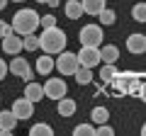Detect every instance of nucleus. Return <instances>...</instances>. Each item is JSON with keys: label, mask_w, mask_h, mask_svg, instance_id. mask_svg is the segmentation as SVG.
I'll use <instances>...</instances> for the list:
<instances>
[{"label": "nucleus", "mask_w": 146, "mask_h": 136, "mask_svg": "<svg viewBox=\"0 0 146 136\" xmlns=\"http://www.w3.org/2000/svg\"><path fill=\"white\" fill-rule=\"evenodd\" d=\"M22 49H25V39H22L17 32H12V34H7V37L3 39V51H5L7 56H17Z\"/></svg>", "instance_id": "9"}, {"label": "nucleus", "mask_w": 146, "mask_h": 136, "mask_svg": "<svg viewBox=\"0 0 146 136\" xmlns=\"http://www.w3.org/2000/svg\"><path fill=\"white\" fill-rule=\"evenodd\" d=\"M80 44H88V46H102V24H83V29L78 32Z\"/></svg>", "instance_id": "4"}, {"label": "nucleus", "mask_w": 146, "mask_h": 136, "mask_svg": "<svg viewBox=\"0 0 146 136\" xmlns=\"http://www.w3.org/2000/svg\"><path fill=\"white\" fill-rule=\"evenodd\" d=\"M7 71H10V66H7V63H5V58H0V80H5Z\"/></svg>", "instance_id": "29"}, {"label": "nucleus", "mask_w": 146, "mask_h": 136, "mask_svg": "<svg viewBox=\"0 0 146 136\" xmlns=\"http://www.w3.org/2000/svg\"><path fill=\"white\" fill-rule=\"evenodd\" d=\"M80 68V61H78V53L73 51H66L63 49L61 53L56 56V71L66 78V75H76V71Z\"/></svg>", "instance_id": "3"}, {"label": "nucleus", "mask_w": 146, "mask_h": 136, "mask_svg": "<svg viewBox=\"0 0 146 136\" xmlns=\"http://www.w3.org/2000/svg\"><path fill=\"white\" fill-rule=\"evenodd\" d=\"M12 32H15V29H12V22L7 24L5 20H0V39H5L7 34H12Z\"/></svg>", "instance_id": "27"}, {"label": "nucleus", "mask_w": 146, "mask_h": 136, "mask_svg": "<svg viewBox=\"0 0 146 136\" xmlns=\"http://www.w3.org/2000/svg\"><path fill=\"white\" fill-rule=\"evenodd\" d=\"M39 39H42V49L46 53H61L66 49V42H68L66 32L61 27H49V29H44L39 34Z\"/></svg>", "instance_id": "2"}, {"label": "nucleus", "mask_w": 146, "mask_h": 136, "mask_svg": "<svg viewBox=\"0 0 146 136\" xmlns=\"http://www.w3.org/2000/svg\"><path fill=\"white\" fill-rule=\"evenodd\" d=\"M131 20L134 22H146V3H141V0H136L134 7H131Z\"/></svg>", "instance_id": "21"}, {"label": "nucleus", "mask_w": 146, "mask_h": 136, "mask_svg": "<svg viewBox=\"0 0 146 136\" xmlns=\"http://www.w3.org/2000/svg\"><path fill=\"white\" fill-rule=\"evenodd\" d=\"M127 51L134 53V56H139V53H146V34H141V32H134V34H129V37H127Z\"/></svg>", "instance_id": "10"}, {"label": "nucleus", "mask_w": 146, "mask_h": 136, "mask_svg": "<svg viewBox=\"0 0 146 136\" xmlns=\"http://www.w3.org/2000/svg\"><path fill=\"white\" fill-rule=\"evenodd\" d=\"M139 97H141V102L146 105V80L141 83V90H139Z\"/></svg>", "instance_id": "30"}, {"label": "nucleus", "mask_w": 146, "mask_h": 136, "mask_svg": "<svg viewBox=\"0 0 146 136\" xmlns=\"http://www.w3.org/2000/svg\"><path fill=\"white\" fill-rule=\"evenodd\" d=\"M141 134H144V136H146V124H144V126H141Z\"/></svg>", "instance_id": "34"}, {"label": "nucleus", "mask_w": 146, "mask_h": 136, "mask_svg": "<svg viewBox=\"0 0 146 136\" xmlns=\"http://www.w3.org/2000/svg\"><path fill=\"white\" fill-rule=\"evenodd\" d=\"M100 53H102V63H117V58H119V49H117L115 44L100 46Z\"/></svg>", "instance_id": "17"}, {"label": "nucleus", "mask_w": 146, "mask_h": 136, "mask_svg": "<svg viewBox=\"0 0 146 136\" xmlns=\"http://www.w3.org/2000/svg\"><path fill=\"white\" fill-rule=\"evenodd\" d=\"M10 3V0H0V10H5V5Z\"/></svg>", "instance_id": "32"}, {"label": "nucleus", "mask_w": 146, "mask_h": 136, "mask_svg": "<svg viewBox=\"0 0 146 136\" xmlns=\"http://www.w3.org/2000/svg\"><path fill=\"white\" fill-rule=\"evenodd\" d=\"M115 78H117L115 63H102V68H100V80L102 83H115Z\"/></svg>", "instance_id": "18"}, {"label": "nucleus", "mask_w": 146, "mask_h": 136, "mask_svg": "<svg viewBox=\"0 0 146 136\" xmlns=\"http://www.w3.org/2000/svg\"><path fill=\"white\" fill-rule=\"evenodd\" d=\"M90 119H93V124H105V121L110 119V110L107 107H93Z\"/></svg>", "instance_id": "20"}, {"label": "nucleus", "mask_w": 146, "mask_h": 136, "mask_svg": "<svg viewBox=\"0 0 146 136\" xmlns=\"http://www.w3.org/2000/svg\"><path fill=\"white\" fill-rule=\"evenodd\" d=\"M10 110L15 112V117H17L20 121H27V119H32V117H34V102H32L29 97H25V95H22V97H17L15 102H12Z\"/></svg>", "instance_id": "7"}, {"label": "nucleus", "mask_w": 146, "mask_h": 136, "mask_svg": "<svg viewBox=\"0 0 146 136\" xmlns=\"http://www.w3.org/2000/svg\"><path fill=\"white\" fill-rule=\"evenodd\" d=\"M0 100H3V97H0Z\"/></svg>", "instance_id": "36"}, {"label": "nucleus", "mask_w": 146, "mask_h": 136, "mask_svg": "<svg viewBox=\"0 0 146 136\" xmlns=\"http://www.w3.org/2000/svg\"><path fill=\"white\" fill-rule=\"evenodd\" d=\"M42 27H44V29L56 27V17H54V15H44V17H42Z\"/></svg>", "instance_id": "28"}, {"label": "nucleus", "mask_w": 146, "mask_h": 136, "mask_svg": "<svg viewBox=\"0 0 146 136\" xmlns=\"http://www.w3.org/2000/svg\"><path fill=\"white\" fill-rule=\"evenodd\" d=\"M78 61H80V66H85V68L102 66V53H100V46H88V44H80Z\"/></svg>", "instance_id": "5"}, {"label": "nucleus", "mask_w": 146, "mask_h": 136, "mask_svg": "<svg viewBox=\"0 0 146 136\" xmlns=\"http://www.w3.org/2000/svg\"><path fill=\"white\" fill-rule=\"evenodd\" d=\"M61 5V0H49V7H58Z\"/></svg>", "instance_id": "31"}, {"label": "nucleus", "mask_w": 146, "mask_h": 136, "mask_svg": "<svg viewBox=\"0 0 146 136\" xmlns=\"http://www.w3.org/2000/svg\"><path fill=\"white\" fill-rule=\"evenodd\" d=\"M17 117H15V112L12 110H3L0 112V134L5 136V134H12V131L17 129Z\"/></svg>", "instance_id": "11"}, {"label": "nucleus", "mask_w": 146, "mask_h": 136, "mask_svg": "<svg viewBox=\"0 0 146 136\" xmlns=\"http://www.w3.org/2000/svg\"><path fill=\"white\" fill-rule=\"evenodd\" d=\"M54 68H56V58H54V53L44 51L42 56L36 58V73H39V75H49Z\"/></svg>", "instance_id": "12"}, {"label": "nucleus", "mask_w": 146, "mask_h": 136, "mask_svg": "<svg viewBox=\"0 0 146 136\" xmlns=\"http://www.w3.org/2000/svg\"><path fill=\"white\" fill-rule=\"evenodd\" d=\"M73 78H76V83H78V85H90V83H93V68L80 66L78 71H76V75H73Z\"/></svg>", "instance_id": "19"}, {"label": "nucleus", "mask_w": 146, "mask_h": 136, "mask_svg": "<svg viewBox=\"0 0 146 136\" xmlns=\"http://www.w3.org/2000/svg\"><path fill=\"white\" fill-rule=\"evenodd\" d=\"M44 92H46L49 100H54V102H58L61 97H66L68 95V85L63 78H49L46 83H44Z\"/></svg>", "instance_id": "6"}, {"label": "nucleus", "mask_w": 146, "mask_h": 136, "mask_svg": "<svg viewBox=\"0 0 146 136\" xmlns=\"http://www.w3.org/2000/svg\"><path fill=\"white\" fill-rule=\"evenodd\" d=\"M25 51H39L42 49V39L36 37V34H25Z\"/></svg>", "instance_id": "22"}, {"label": "nucleus", "mask_w": 146, "mask_h": 136, "mask_svg": "<svg viewBox=\"0 0 146 136\" xmlns=\"http://www.w3.org/2000/svg\"><path fill=\"white\" fill-rule=\"evenodd\" d=\"M98 17H100V24H102V27H112V24L117 22V12H115V10H110V7H105V10L100 12Z\"/></svg>", "instance_id": "23"}, {"label": "nucleus", "mask_w": 146, "mask_h": 136, "mask_svg": "<svg viewBox=\"0 0 146 136\" xmlns=\"http://www.w3.org/2000/svg\"><path fill=\"white\" fill-rule=\"evenodd\" d=\"M29 134H32V136H51L54 129H51L49 124H44V121H39V124H34V126L29 129Z\"/></svg>", "instance_id": "24"}, {"label": "nucleus", "mask_w": 146, "mask_h": 136, "mask_svg": "<svg viewBox=\"0 0 146 136\" xmlns=\"http://www.w3.org/2000/svg\"><path fill=\"white\" fill-rule=\"evenodd\" d=\"M25 97H29L32 102H42L44 97H46V92H44V85H39V83H34V80H29V83L25 85Z\"/></svg>", "instance_id": "13"}, {"label": "nucleus", "mask_w": 146, "mask_h": 136, "mask_svg": "<svg viewBox=\"0 0 146 136\" xmlns=\"http://www.w3.org/2000/svg\"><path fill=\"white\" fill-rule=\"evenodd\" d=\"M10 73L17 75V78H22L25 83H29L32 80V66L27 63V58H22L20 53H17V56H12V61H10Z\"/></svg>", "instance_id": "8"}, {"label": "nucleus", "mask_w": 146, "mask_h": 136, "mask_svg": "<svg viewBox=\"0 0 146 136\" xmlns=\"http://www.w3.org/2000/svg\"><path fill=\"white\" fill-rule=\"evenodd\" d=\"M36 3H39V5H49V0H36Z\"/></svg>", "instance_id": "33"}, {"label": "nucleus", "mask_w": 146, "mask_h": 136, "mask_svg": "<svg viewBox=\"0 0 146 136\" xmlns=\"http://www.w3.org/2000/svg\"><path fill=\"white\" fill-rule=\"evenodd\" d=\"M76 110H78V102L71 100V97H61L56 102V112L61 117H73V114H76Z\"/></svg>", "instance_id": "14"}, {"label": "nucleus", "mask_w": 146, "mask_h": 136, "mask_svg": "<svg viewBox=\"0 0 146 136\" xmlns=\"http://www.w3.org/2000/svg\"><path fill=\"white\" fill-rule=\"evenodd\" d=\"M73 134L76 136H95V126L93 124H78L73 129Z\"/></svg>", "instance_id": "25"}, {"label": "nucleus", "mask_w": 146, "mask_h": 136, "mask_svg": "<svg viewBox=\"0 0 146 136\" xmlns=\"http://www.w3.org/2000/svg\"><path fill=\"white\" fill-rule=\"evenodd\" d=\"M80 3H83L85 15H93V17H98L100 12L107 7V0H80Z\"/></svg>", "instance_id": "16"}, {"label": "nucleus", "mask_w": 146, "mask_h": 136, "mask_svg": "<svg viewBox=\"0 0 146 136\" xmlns=\"http://www.w3.org/2000/svg\"><path fill=\"white\" fill-rule=\"evenodd\" d=\"M63 12H66L68 20H78V17H83V3L80 0H68L66 5H63Z\"/></svg>", "instance_id": "15"}, {"label": "nucleus", "mask_w": 146, "mask_h": 136, "mask_svg": "<svg viewBox=\"0 0 146 136\" xmlns=\"http://www.w3.org/2000/svg\"><path fill=\"white\" fill-rule=\"evenodd\" d=\"M10 3H25V0H10Z\"/></svg>", "instance_id": "35"}, {"label": "nucleus", "mask_w": 146, "mask_h": 136, "mask_svg": "<svg viewBox=\"0 0 146 136\" xmlns=\"http://www.w3.org/2000/svg\"><path fill=\"white\" fill-rule=\"evenodd\" d=\"M112 134H115V129H112L107 121H105V124H98V126H95V136H112Z\"/></svg>", "instance_id": "26"}, {"label": "nucleus", "mask_w": 146, "mask_h": 136, "mask_svg": "<svg viewBox=\"0 0 146 136\" xmlns=\"http://www.w3.org/2000/svg\"><path fill=\"white\" fill-rule=\"evenodd\" d=\"M39 27H42V15L36 10H32V7H22V10H17L15 15H12V29H15L20 37L34 34Z\"/></svg>", "instance_id": "1"}]
</instances>
